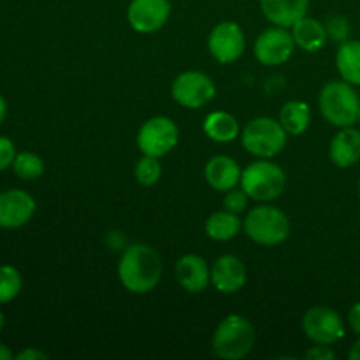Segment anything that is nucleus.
<instances>
[{
    "label": "nucleus",
    "instance_id": "ddd939ff",
    "mask_svg": "<svg viewBox=\"0 0 360 360\" xmlns=\"http://www.w3.org/2000/svg\"><path fill=\"white\" fill-rule=\"evenodd\" d=\"M35 199L21 188L0 192V229H20L32 220Z\"/></svg>",
    "mask_w": 360,
    "mask_h": 360
},
{
    "label": "nucleus",
    "instance_id": "c85d7f7f",
    "mask_svg": "<svg viewBox=\"0 0 360 360\" xmlns=\"http://www.w3.org/2000/svg\"><path fill=\"white\" fill-rule=\"evenodd\" d=\"M16 146L13 141L6 136H0V172L13 167L14 157H16Z\"/></svg>",
    "mask_w": 360,
    "mask_h": 360
},
{
    "label": "nucleus",
    "instance_id": "f03ea898",
    "mask_svg": "<svg viewBox=\"0 0 360 360\" xmlns=\"http://www.w3.org/2000/svg\"><path fill=\"white\" fill-rule=\"evenodd\" d=\"M320 112L330 125L354 127L360 122V97L354 84L347 81H330L322 88L319 97Z\"/></svg>",
    "mask_w": 360,
    "mask_h": 360
},
{
    "label": "nucleus",
    "instance_id": "6ab92c4d",
    "mask_svg": "<svg viewBox=\"0 0 360 360\" xmlns=\"http://www.w3.org/2000/svg\"><path fill=\"white\" fill-rule=\"evenodd\" d=\"M292 28H294L292 37H294L295 46H299V48L309 53H315L319 49H322L326 46L327 39H329L326 25H322L315 18H301Z\"/></svg>",
    "mask_w": 360,
    "mask_h": 360
},
{
    "label": "nucleus",
    "instance_id": "c9c22d12",
    "mask_svg": "<svg viewBox=\"0 0 360 360\" xmlns=\"http://www.w3.org/2000/svg\"><path fill=\"white\" fill-rule=\"evenodd\" d=\"M4 326H6V316H4V313H2V309H0V333H2V329H4Z\"/></svg>",
    "mask_w": 360,
    "mask_h": 360
},
{
    "label": "nucleus",
    "instance_id": "dca6fc26",
    "mask_svg": "<svg viewBox=\"0 0 360 360\" xmlns=\"http://www.w3.org/2000/svg\"><path fill=\"white\" fill-rule=\"evenodd\" d=\"M241 167L227 155H217L204 167V178L207 185L217 192H229L241 183Z\"/></svg>",
    "mask_w": 360,
    "mask_h": 360
},
{
    "label": "nucleus",
    "instance_id": "393cba45",
    "mask_svg": "<svg viewBox=\"0 0 360 360\" xmlns=\"http://www.w3.org/2000/svg\"><path fill=\"white\" fill-rule=\"evenodd\" d=\"M23 288V278L14 266H0V304H7L20 295Z\"/></svg>",
    "mask_w": 360,
    "mask_h": 360
},
{
    "label": "nucleus",
    "instance_id": "7ed1b4c3",
    "mask_svg": "<svg viewBox=\"0 0 360 360\" xmlns=\"http://www.w3.org/2000/svg\"><path fill=\"white\" fill-rule=\"evenodd\" d=\"M255 345V329L241 315H229L218 323L213 333V350L227 360L245 359Z\"/></svg>",
    "mask_w": 360,
    "mask_h": 360
},
{
    "label": "nucleus",
    "instance_id": "473e14b6",
    "mask_svg": "<svg viewBox=\"0 0 360 360\" xmlns=\"http://www.w3.org/2000/svg\"><path fill=\"white\" fill-rule=\"evenodd\" d=\"M13 359H14V354L11 352V348L0 343V360H13Z\"/></svg>",
    "mask_w": 360,
    "mask_h": 360
},
{
    "label": "nucleus",
    "instance_id": "9d476101",
    "mask_svg": "<svg viewBox=\"0 0 360 360\" xmlns=\"http://www.w3.org/2000/svg\"><path fill=\"white\" fill-rule=\"evenodd\" d=\"M207 48L217 62L224 63V65L236 62L241 58L246 48L243 28L234 21H221L211 30L210 37H207Z\"/></svg>",
    "mask_w": 360,
    "mask_h": 360
},
{
    "label": "nucleus",
    "instance_id": "20e7f679",
    "mask_svg": "<svg viewBox=\"0 0 360 360\" xmlns=\"http://www.w3.org/2000/svg\"><path fill=\"white\" fill-rule=\"evenodd\" d=\"M239 185L248 193L250 199L259 200V202H269L283 193L287 176L280 165L262 158V160L246 165Z\"/></svg>",
    "mask_w": 360,
    "mask_h": 360
},
{
    "label": "nucleus",
    "instance_id": "f704fd0d",
    "mask_svg": "<svg viewBox=\"0 0 360 360\" xmlns=\"http://www.w3.org/2000/svg\"><path fill=\"white\" fill-rule=\"evenodd\" d=\"M6 115H7V102L6 98L0 95V125H2V122L6 120Z\"/></svg>",
    "mask_w": 360,
    "mask_h": 360
},
{
    "label": "nucleus",
    "instance_id": "39448f33",
    "mask_svg": "<svg viewBox=\"0 0 360 360\" xmlns=\"http://www.w3.org/2000/svg\"><path fill=\"white\" fill-rule=\"evenodd\" d=\"M287 130L280 120L259 116L245 127L241 143L250 155L259 158H273L287 146Z\"/></svg>",
    "mask_w": 360,
    "mask_h": 360
},
{
    "label": "nucleus",
    "instance_id": "aec40b11",
    "mask_svg": "<svg viewBox=\"0 0 360 360\" xmlns=\"http://www.w3.org/2000/svg\"><path fill=\"white\" fill-rule=\"evenodd\" d=\"M336 67L341 79L360 86V41L341 42L336 53Z\"/></svg>",
    "mask_w": 360,
    "mask_h": 360
},
{
    "label": "nucleus",
    "instance_id": "a878e982",
    "mask_svg": "<svg viewBox=\"0 0 360 360\" xmlns=\"http://www.w3.org/2000/svg\"><path fill=\"white\" fill-rule=\"evenodd\" d=\"M134 174H136L137 183H141L143 186H153L157 185L158 179H160L162 176V165L157 157L144 155V157L136 164Z\"/></svg>",
    "mask_w": 360,
    "mask_h": 360
},
{
    "label": "nucleus",
    "instance_id": "c756f323",
    "mask_svg": "<svg viewBox=\"0 0 360 360\" xmlns=\"http://www.w3.org/2000/svg\"><path fill=\"white\" fill-rule=\"evenodd\" d=\"M304 359L309 360H333L336 359V352L330 350L329 345H316L311 350H308L304 354Z\"/></svg>",
    "mask_w": 360,
    "mask_h": 360
},
{
    "label": "nucleus",
    "instance_id": "f3484780",
    "mask_svg": "<svg viewBox=\"0 0 360 360\" xmlns=\"http://www.w3.org/2000/svg\"><path fill=\"white\" fill-rule=\"evenodd\" d=\"M309 0H260L264 16L276 27L290 28L306 16Z\"/></svg>",
    "mask_w": 360,
    "mask_h": 360
},
{
    "label": "nucleus",
    "instance_id": "9b49d317",
    "mask_svg": "<svg viewBox=\"0 0 360 360\" xmlns=\"http://www.w3.org/2000/svg\"><path fill=\"white\" fill-rule=\"evenodd\" d=\"M294 37L292 34H288L287 28L273 27L264 30L257 37L253 51L262 65L276 67L290 60V56L294 55Z\"/></svg>",
    "mask_w": 360,
    "mask_h": 360
},
{
    "label": "nucleus",
    "instance_id": "6e6552de",
    "mask_svg": "<svg viewBox=\"0 0 360 360\" xmlns=\"http://www.w3.org/2000/svg\"><path fill=\"white\" fill-rule=\"evenodd\" d=\"M302 333L315 345H334L345 338V323L340 313L327 306H315L302 316Z\"/></svg>",
    "mask_w": 360,
    "mask_h": 360
},
{
    "label": "nucleus",
    "instance_id": "f8f14e48",
    "mask_svg": "<svg viewBox=\"0 0 360 360\" xmlns=\"http://www.w3.org/2000/svg\"><path fill=\"white\" fill-rule=\"evenodd\" d=\"M171 16L169 0H132L127 9L130 27L139 34H153L167 23Z\"/></svg>",
    "mask_w": 360,
    "mask_h": 360
},
{
    "label": "nucleus",
    "instance_id": "423d86ee",
    "mask_svg": "<svg viewBox=\"0 0 360 360\" xmlns=\"http://www.w3.org/2000/svg\"><path fill=\"white\" fill-rule=\"evenodd\" d=\"M243 229L257 245L276 246L290 236V220L280 207L257 206L246 214Z\"/></svg>",
    "mask_w": 360,
    "mask_h": 360
},
{
    "label": "nucleus",
    "instance_id": "4be33fe9",
    "mask_svg": "<svg viewBox=\"0 0 360 360\" xmlns=\"http://www.w3.org/2000/svg\"><path fill=\"white\" fill-rule=\"evenodd\" d=\"M280 123L287 130L288 136H301L311 123L309 105L302 101L287 102L280 111Z\"/></svg>",
    "mask_w": 360,
    "mask_h": 360
},
{
    "label": "nucleus",
    "instance_id": "b1692460",
    "mask_svg": "<svg viewBox=\"0 0 360 360\" xmlns=\"http://www.w3.org/2000/svg\"><path fill=\"white\" fill-rule=\"evenodd\" d=\"M13 171L25 181H34L44 174V160L34 151H20L13 162Z\"/></svg>",
    "mask_w": 360,
    "mask_h": 360
},
{
    "label": "nucleus",
    "instance_id": "cd10ccee",
    "mask_svg": "<svg viewBox=\"0 0 360 360\" xmlns=\"http://www.w3.org/2000/svg\"><path fill=\"white\" fill-rule=\"evenodd\" d=\"M327 35L329 39L336 42H345L348 41V35H350V23H348L347 18L343 16H334L327 21Z\"/></svg>",
    "mask_w": 360,
    "mask_h": 360
},
{
    "label": "nucleus",
    "instance_id": "f257e3e1",
    "mask_svg": "<svg viewBox=\"0 0 360 360\" xmlns=\"http://www.w3.org/2000/svg\"><path fill=\"white\" fill-rule=\"evenodd\" d=\"M118 278L132 294L153 290L162 278V259L157 250L144 243L130 245L118 262Z\"/></svg>",
    "mask_w": 360,
    "mask_h": 360
},
{
    "label": "nucleus",
    "instance_id": "5701e85b",
    "mask_svg": "<svg viewBox=\"0 0 360 360\" xmlns=\"http://www.w3.org/2000/svg\"><path fill=\"white\" fill-rule=\"evenodd\" d=\"M241 231V220L231 211H218L206 220V234L213 241H231Z\"/></svg>",
    "mask_w": 360,
    "mask_h": 360
},
{
    "label": "nucleus",
    "instance_id": "7c9ffc66",
    "mask_svg": "<svg viewBox=\"0 0 360 360\" xmlns=\"http://www.w3.org/2000/svg\"><path fill=\"white\" fill-rule=\"evenodd\" d=\"M14 359L16 360H48V354H44V352L37 350V348H25V350H21L20 354L14 355Z\"/></svg>",
    "mask_w": 360,
    "mask_h": 360
},
{
    "label": "nucleus",
    "instance_id": "2eb2a0df",
    "mask_svg": "<svg viewBox=\"0 0 360 360\" xmlns=\"http://www.w3.org/2000/svg\"><path fill=\"white\" fill-rule=\"evenodd\" d=\"M176 280L190 294H200L210 287L211 269L202 257L188 253L176 264Z\"/></svg>",
    "mask_w": 360,
    "mask_h": 360
},
{
    "label": "nucleus",
    "instance_id": "e433bc0d",
    "mask_svg": "<svg viewBox=\"0 0 360 360\" xmlns=\"http://www.w3.org/2000/svg\"><path fill=\"white\" fill-rule=\"evenodd\" d=\"M359 195H360V179H359Z\"/></svg>",
    "mask_w": 360,
    "mask_h": 360
},
{
    "label": "nucleus",
    "instance_id": "412c9836",
    "mask_svg": "<svg viewBox=\"0 0 360 360\" xmlns=\"http://www.w3.org/2000/svg\"><path fill=\"white\" fill-rule=\"evenodd\" d=\"M204 132L217 143H231L239 136V123L231 112L213 111L204 120Z\"/></svg>",
    "mask_w": 360,
    "mask_h": 360
},
{
    "label": "nucleus",
    "instance_id": "72a5a7b5",
    "mask_svg": "<svg viewBox=\"0 0 360 360\" xmlns=\"http://www.w3.org/2000/svg\"><path fill=\"white\" fill-rule=\"evenodd\" d=\"M348 357H350V360H360V340L355 341L354 347L350 348V352H348Z\"/></svg>",
    "mask_w": 360,
    "mask_h": 360
},
{
    "label": "nucleus",
    "instance_id": "0eeeda50",
    "mask_svg": "<svg viewBox=\"0 0 360 360\" xmlns=\"http://www.w3.org/2000/svg\"><path fill=\"white\" fill-rule=\"evenodd\" d=\"M179 141V129L167 116H153L143 123L137 134V146L143 155L162 158L171 153Z\"/></svg>",
    "mask_w": 360,
    "mask_h": 360
},
{
    "label": "nucleus",
    "instance_id": "1a4fd4ad",
    "mask_svg": "<svg viewBox=\"0 0 360 360\" xmlns=\"http://www.w3.org/2000/svg\"><path fill=\"white\" fill-rule=\"evenodd\" d=\"M217 94L213 79L200 70L181 72L172 83V97L186 109H199L213 101Z\"/></svg>",
    "mask_w": 360,
    "mask_h": 360
},
{
    "label": "nucleus",
    "instance_id": "bb28decb",
    "mask_svg": "<svg viewBox=\"0 0 360 360\" xmlns=\"http://www.w3.org/2000/svg\"><path fill=\"white\" fill-rule=\"evenodd\" d=\"M248 193L245 192L243 188L238 190V186L232 190H229L227 193H225L224 197V207L227 211H231V213H243V211L246 210V206H248Z\"/></svg>",
    "mask_w": 360,
    "mask_h": 360
},
{
    "label": "nucleus",
    "instance_id": "2f4dec72",
    "mask_svg": "<svg viewBox=\"0 0 360 360\" xmlns=\"http://www.w3.org/2000/svg\"><path fill=\"white\" fill-rule=\"evenodd\" d=\"M348 323H350L352 330L360 336V301L355 302L348 311Z\"/></svg>",
    "mask_w": 360,
    "mask_h": 360
},
{
    "label": "nucleus",
    "instance_id": "4468645a",
    "mask_svg": "<svg viewBox=\"0 0 360 360\" xmlns=\"http://www.w3.org/2000/svg\"><path fill=\"white\" fill-rule=\"evenodd\" d=\"M246 283V267L236 255H221L211 266V285L221 294H236Z\"/></svg>",
    "mask_w": 360,
    "mask_h": 360
},
{
    "label": "nucleus",
    "instance_id": "a211bd4d",
    "mask_svg": "<svg viewBox=\"0 0 360 360\" xmlns=\"http://www.w3.org/2000/svg\"><path fill=\"white\" fill-rule=\"evenodd\" d=\"M329 157L334 165L347 169L360 160V130L345 127L333 137L329 146Z\"/></svg>",
    "mask_w": 360,
    "mask_h": 360
}]
</instances>
